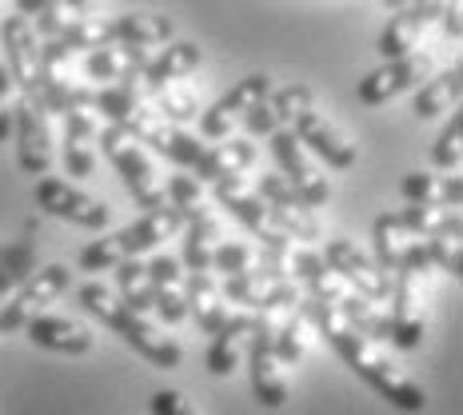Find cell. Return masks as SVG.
Returning a JSON list of instances; mask_svg holds the SVG:
<instances>
[{"label": "cell", "mask_w": 463, "mask_h": 415, "mask_svg": "<svg viewBox=\"0 0 463 415\" xmlns=\"http://www.w3.org/2000/svg\"><path fill=\"white\" fill-rule=\"evenodd\" d=\"M300 312H304V320L324 335V344L332 347V352L340 355L360 380H368L392 408H400V411H423L428 408V395H423L420 383L411 380V375L403 372L380 344L368 340L364 332H355L335 307H327L320 300H304Z\"/></svg>", "instance_id": "1"}, {"label": "cell", "mask_w": 463, "mask_h": 415, "mask_svg": "<svg viewBox=\"0 0 463 415\" xmlns=\"http://www.w3.org/2000/svg\"><path fill=\"white\" fill-rule=\"evenodd\" d=\"M184 228V216L176 208H160V212H144L137 224L112 231V236H100L96 244H89L80 252V268L84 272H109V268H120L128 259H140L144 252H156L164 240H172Z\"/></svg>", "instance_id": "2"}, {"label": "cell", "mask_w": 463, "mask_h": 415, "mask_svg": "<svg viewBox=\"0 0 463 415\" xmlns=\"http://www.w3.org/2000/svg\"><path fill=\"white\" fill-rule=\"evenodd\" d=\"M428 276H431V259L428 248H416L408 259L400 264V272L392 276V300H388V324L392 335L388 340L403 352L423 344V304H428Z\"/></svg>", "instance_id": "3"}, {"label": "cell", "mask_w": 463, "mask_h": 415, "mask_svg": "<svg viewBox=\"0 0 463 415\" xmlns=\"http://www.w3.org/2000/svg\"><path fill=\"white\" fill-rule=\"evenodd\" d=\"M96 144H100V152L109 156L112 168L120 172V180H124V188H128V196L137 200L144 212L168 208V196H164V180H160L156 164L148 160V152H144L140 144L128 137V132L116 128V124H104L100 137H96Z\"/></svg>", "instance_id": "4"}, {"label": "cell", "mask_w": 463, "mask_h": 415, "mask_svg": "<svg viewBox=\"0 0 463 415\" xmlns=\"http://www.w3.org/2000/svg\"><path fill=\"white\" fill-rule=\"evenodd\" d=\"M72 284V272L64 264H48V268H36L33 276L8 296V304L0 307V332L13 335V332H24L36 316L44 312L48 304H56Z\"/></svg>", "instance_id": "5"}, {"label": "cell", "mask_w": 463, "mask_h": 415, "mask_svg": "<svg viewBox=\"0 0 463 415\" xmlns=\"http://www.w3.org/2000/svg\"><path fill=\"white\" fill-rule=\"evenodd\" d=\"M272 312H260L248 335V380H252V395L260 408L276 411L288 403V375L284 363L276 360V344H272Z\"/></svg>", "instance_id": "6"}, {"label": "cell", "mask_w": 463, "mask_h": 415, "mask_svg": "<svg viewBox=\"0 0 463 415\" xmlns=\"http://www.w3.org/2000/svg\"><path fill=\"white\" fill-rule=\"evenodd\" d=\"M216 200H220V208H228L232 216L240 220V224L252 231V236L268 248V252H288V248H292V236H288V231L276 224L272 208L260 200L256 184H248L244 176L220 180V184H216Z\"/></svg>", "instance_id": "7"}, {"label": "cell", "mask_w": 463, "mask_h": 415, "mask_svg": "<svg viewBox=\"0 0 463 415\" xmlns=\"http://www.w3.org/2000/svg\"><path fill=\"white\" fill-rule=\"evenodd\" d=\"M431 72H436V56L431 52H411L403 61H388L355 84V100L364 108H380V104H388L403 92H420L431 80Z\"/></svg>", "instance_id": "8"}, {"label": "cell", "mask_w": 463, "mask_h": 415, "mask_svg": "<svg viewBox=\"0 0 463 415\" xmlns=\"http://www.w3.org/2000/svg\"><path fill=\"white\" fill-rule=\"evenodd\" d=\"M272 156L279 164V176L288 180V188H292L307 208L327 204V196H332V184H327V176L320 172V164L312 160V152H307L304 144L296 140L292 128L272 132Z\"/></svg>", "instance_id": "9"}, {"label": "cell", "mask_w": 463, "mask_h": 415, "mask_svg": "<svg viewBox=\"0 0 463 415\" xmlns=\"http://www.w3.org/2000/svg\"><path fill=\"white\" fill-rule=\"evenodd\" d=\"M104 324H109L124 344H132V352H140L148 363H156V368H180V360H184V347L172 340V335H164V327L152 320V316H137L124 304H116L112 312L104 316Z\"/></svg>", "instance_id": "10"}, {"label": "cell", "mask_w": 463, "mask_h": 415, "mask_svg": "<svg viewBox=\"0 0 463 415\" xmlns=\"http://www.w3.org/2000/svg\"><path fill=\"white\" fill-rule=\"evenodd\" d=\"M320 256H324V264L332 268V272L340 276L347 288H355V292L364 296V300L388 307V300H392V276L380 272V268H375V259L364 256L352 240H327Z\"/></svg>", "instance_id": "11"}, {"label": "cell", "mask_w": 463, "mask_h": 415, "mask_svg": "<svg viewBox=\"0 0 463 415\" xmlns=\"http://www.w3.org/2000/svg\"><path fill=\"white\" fill-rule=\"evenodd\" d=\"M16 156L28 176H48L52 168V112L44 96H21L16 112Z\"/></svg>", "instance_id": "12"}, {"label": "cell", "mask_w": 463, "mask_h": 415, "mask_svg": "<svg viewBox=\"0 0 463 415\" xmlns=\"http://www.w3.org/2000/svg\"><path fill=\"white\" fill-rule=\"evenodd\" d=\"M36 208H44L56 220H69L76 228H92V231L109 228V220H112L104 200H96L89 192L72 188L69 180H56V176L36 180Z\"/></svg>", "instance_id": "13"}, {"label": "cell", "mask_w": 463, "mask_h": 415, "mask_svg": "<svg viewBox=\"0 0 463 415\" xmlns=\"http://www.w3.org/2000/svg\"><path fill=\"white\" fill-rule=\"evenodd\" d=\"M0 44H5V69L13 76L21 96H41V44L24 16H8L0 24Z\"/></svg>", "instance_id": "14"}, {"label": "cell", "mask_w": 463, "mask_h": 415, "mask_svg": "<svg viewBox=\"0 0 463 415\" xmlns=\"http://www.w3.org/2000/svg\"><path fill=\"white\" fill-rule=\"evenodd\" d=\"M260 200H264L268 208H272V216H276V224L292 236V244H316V240H324V228H320V220L312 216V208L304 204L300 196H296L292 188H288V180L284 176H260Z\"/></svg>", "instance_id": "15"}, {"label": "cell", "mask_w": 463, "mask_h": 415, "mask_svg": "<svg viewBox=\"0 0 463 415\" xmlns=\"http://www.w3.org/2000/svg\"><path fill=\"white\" fill-rule=\"evenodd\" d=\"M268 96H272V76H264V72L244 76V80H236V84H232V89L204 112V120H200V132H204L208 140H228L232 120H236V116H248L260 100H268Z\"/></svg>", "instance_id": "16"}, {"label": "cell", "mask_w": 463, "mask_h": 415, "mask_svg": "<svg viewBox=\"0 0 463 415\" xmlns=\"http://www.w3.org/2000/svg\"><path fill=\"white\" fill-rule=\"evenodd\" d=\"M292 132H296V140H300L307 152L324 156V164H332L335 172L355 168V144L347 140V132L332 120V116H324L320 108L304 112L300 120L292 124Z\"/></svg>", "instance_id": "17"}, {"label": "cell", "mask_w": 463, "mask_h": 415, "mask_svg": "<svg viewBox=\"0 0 463 415\" xmlns=\"http://www.w3.org/2000/svg\"><path fill=\"white\" fill-rule=\"evenodd\" d=\"M312 108H316L312 89H307V84H288V89L268 96V100H260L256 108L244 116V124H248L252 137H272V132H279V128H292V124Z\"/></svg>", "instance_id": "18"}, {"label": "cell", "mask_w": 463, "mask_h": 415, "mask_svg": "<svg viewBox=\"0 0 463 415\" xmlns=\"http://www.w3.org/2000/svg\"><path fill=\"white\" fill-rule=\"evenodd\" d=\"M224 300L240 304L244 312H272V307H300L304 296H300V288H296V279L244 276V279H228Z\"/></svg>", "instance_id": "19"}, {"label": "cell", "mask_w": 463, "mask_h": 415, "mask_svg": "<svg viewBox=\"0 0 463 415\" xmlns=\"http://www.w3.org/2000/svg\"><path fill=\"white\" fill-rule=\"evenodd\" d=\"M443 16V5H408L403 13H395L388 28L380 33V56L383 64L388 61H403V56L416 52L420 36L431 28V21Z\"/></svg>", "instance_id": "20"}, {"label": "cell", "mask_w": 463, "mask_h": 415, "mask_svg": "<svg viewBox=\"0 0 463 415\" xmlns=\"http://www.w3.org/2000/svg\"><path fill=\"white\" fill-rule=\"evenodd\" d=\"M148 284H152V312L164 324H180L188 316V300H184V268L172 256H152L148 259Z\"/></svg>", "instance_id": "21"}, {"label": "cell", "mask_w": 463, "mask_h": 415, "mask_svg": "<svg viewBox=\"0 0 463 415\" xmlns=\"http://www.w3.org/2000/svg\"><path fill=\"white\" fill-rule=\"evenodd\" d=\"M24 332L36 347H44V352H61V355H89L92 344H96L92 327L80 324V320H69V316H36Z\"/></svg>", "instance_id": "22"}, {"label": "cell", "mask_w": 463, "mask_h": 415, "mask_svg": "<svg viewBox=\"0 0 463 415\" xmlns=\"http://www.w3.org/2000/svg\"><path fill=\"white\" fill-rule=\"evenodd\" d=\"M252 324H256V312H244V307H236V312L224 316V324L212 332V347H208V372L212 375L236 372L248 335H252Z\"/></svg>", "instance_id": "23"}, {"label": "cell", "mask_w": 463, "mask_h": 415, "mask_svg": "<svg viewBox=\"0 0 463 415\" xmlns=\"http://www.w3.org/2000/svg\"><path fill=\"white\" fill-rule=\"evenodd\" d=\"M372 240H375V268L388 272V276L400 272L403 259L423 244L416 231L400 220V212H383V216L375 220V228H372Z\"/></svg>", "instance_id": "24"}, {"label": "cell", "mask_w": 463, "mask_h": 415, "mask_svg": "<svg viewBox=\"0 0 463 415\" xmlns=\"http://www.w3.org/2000/svg\"><path fill=\"white\" fill-rule=\"evenodd\" d=\"M36 240H41V228H36V220H28L21 236L0 252V307H5L8 296L36 272Z\"/></svg>", "instance_id": "25"}, {"label": "cell", "mask_w": 463, "mask_h": 415, "mask_svg": "<svg viewBox=\"0 0 463 415\" xmlns=\"http://www.w3.org/2000/svg\"><path fill=\"white\" fill-rule=\"evenodd\" d=\"M256 164V144H248V140H220V144H208L204 148V156H200L196 164V180L200 184H220V180H232V176H240L244 168H252Z\"/></svg>", "instance_id": "26"}, {"label": "cell", "mask_w": 463, "mask_h": 415, "mask_svg": "<svg viewBox=\"0 0 463 415\" xmlns=\"http://www.w3.org/2000/svg\"><path fill=\"white\" fill-rule=\"evenodd\" d=\"M204 61V48L192 44V41H180V44H164L156 56H148V64H144V92H156L160 84H172L180 80V76L196 72V64Z\"/></svg>", "instance_id": "27"}, {"label": "cell", "mask_w": 463, "mask_h": 415, "mask_svg": "<svg viewBox=\"0 0 463 415\" xmlns=\"http://www.w3.org/2000/svg\"><path fill=\"white\" fill-rule=\"evenodd\" d=\"M403 200L420 208H459L463 204V180L459 176H436V172H408L403 176Z\"/></svg>", "instance_id": "28"}, {"label": "cell", "mask_w": 463, "mask_h": 415, "mask_svg": "<svg viewBox=\"0 0 463 415\" xmlns=\"http://www.w3.org/2000/svg\"><path fill=\"white\" fill-rule=\"evenodd\" d=\"M184 300H188V312L196 316V324L212 335L228 316V300H224V288L212 272H188L184 279Z\"/></svg>", "instance_id": "29"}, {"label": "cell", "mask_w": 463, "mask_h": 415, "mask_svg": "<svg viewBox=\"0 0 463 415\" xmlns=\"http://www.w3.org/2000/svg\"><path fill=\"white\" fill-rule=\"evenodd\" d=\"M224 240V224H220L216 208H200L188 220L184 231V268L188 272H212V252Z\"/></svg>", "instance_id": "30"}, {"label": "cell", "mask_w": 463, "mask_h": 415, "mask_svg": "<svg viewBox=\"0 0 463 415\" xmlns=\"http://www.w3.org/2000/svg\"><path fill=\"white\" fill-rule=\"evenodd\" d=\"M16 13H21L24 21L36 16V28H41L48 41H61L72 24L89 21V16H100L92 5H64V0H21Z\"/></svg>", "instance_id": "31"}, {"label": "cell", "mask_w": 463, "mask_h": 415, "mask_svg": "<svg viewBox=\"0 0 463 415\" xmlns=\"http://www.w3.org/2000/svg\"><path fill=\"white\" fill-rule=\"evenodd\" d=\"M459 96H463V69H456L431 76L428 84L416 92V104H411V112H416V120H436L443 112H456L459 108Z\"/></svg>", "instance_id": "32"}, {"label": "cell", "mask_w": 463, "mask_h": 415, "mask_svg": "<svg viewBox=\"0 0 463 415\" xmlns=\"http://www.w3.org/2000/svg\"><path fill=\"white\" fill-rule=\"evenodd\" d=\"M112 33H116V44L148 52V48L172 41V21L152 13H124V16H112Z\"/></svg>", "instance_id": "33"}, {"label": "cell", "mask_w": 463, "mask_h": 415, "mask_svg": "<svg viewBox=\"0 0 463 415\" xmlns=\"http://www.w3.org/2000/svg\"><path fill=\"white\" fill-rule=\"evenodd\" d=\"M304 304V300H300ZM272 344H276V360L284 363H296L304 360L307 352V320L300 307H272Z\"/></svg>", "instance_id": "34"}, {"label": "cell", "mask_w": 463, "mask_h": 415, "mask_svg": "<svg viewBox=\"0 0 463 415\" xmlns=\"http://www.w3.org/2000/svg\"><path fill=\"white\" fill-rule=\"evenodd\" d=\"M400 220L416 231L420 240H439V236L463 240V220H459L456 208H420V204H408L400 212Z\"/></svg>", "instance_id": "35"}, {"label": "cell", "mask_w": 463, "mask_h": 415, "mask_svg": "<svg viewBox=\"0 0 463 415\" xmlns=\"http://www.w3.org/2000/svg\"><path fill=\"white\" fill-rule=\"evenodd\" d=\"M116 288H120V304L137 316H152V284H148V264L128 259L116 268Z\"/></svg>", "instance_id": "36"}, {"label": "cell", "mask_w": 463, "mask_h": 415, "mask_svg": "<svg viewBox=\"0 0 463 415\" xmlns=\"http://www.w3.org/2000/svg\"><path fill=\"white\" fill-rule=\"evenodd\" d=\"M148 100H152V108H156V112H160L168 124H176V128H180V124H188V120H196V112H200L196 96H192V92H188L180 80L160 84V89L152 92Z\"/></svg>", "instance_id": "37"}, {"label": "cell", "mask_w": 463, "mask_h": 415, "mask_svg": "<svg viewBox=\"0 0 463 415\" xmlns=\"http://www.w3.org/2000/svg\"><path fill=\"white\" fill-rule=\"evenodd\" d=\"M212 272H220L224 279L256 276V248L244 240H220L216 252H212Z\"/></svg>", "instance_id": "38"}, {"label": "cell", "mask_w": 463, "mask_h": 415, "mask_svg": "<svg viewBox=\"0 0 463 415\" xmlns=\"http://www.w3.org/2000/svg\"><path fill=\"white\" fill-rule=\"evenodd\" d=\"M56 44H64L69 52H72V48H84V52H100V48H112V44H116V33H112V21H104V16H89V21L72 24Z\"/></svg>", "instance_id": "39"}, {"label": "cell", "mask_w": 463, "mask_h": 415, "mask_svg": "<svg viewBox=\"0 0 463 415\" xmlns=\"http://www.w3.org/2000/svg\"><path fill=\"white\" fill-rule=\"evenodd\" d=\"M164 196H168V208H176L180 216H184V224L204 208V188H200V180L188 176V172L172 176L168 184H164Z\"/></svg>", "instance_id": "40"}, {"label": "cell", "mask_w": 463, "mask_h": 415, "mask_svg": "<svg viewBox=\"0 0 463 415\" xmlns=\"http://www.w3.org/2000/svg\"><path fill=\"white\" fill-rule=\"evenodd\" d=\"M431 156H436V164L448 172V176H459V164H463V116L459 112H451V120L443 124Z\"/></svg>", "instance_id": "41"}, {"label": "cell", "mask_w": 463, "mask_h": 415, "mask_svg": "<svg viewBox=\"0 0 463 415\" xmlns=\"http://www.w3.org/2000/svg\"><path fill=\"white\" fill-rule=\"evenodd\" d=\"M423 248H428L431 268L448 272L451 279H463V240H456V236H439V240H423Z\"/></svg>", "instance_id": "42"}, {"label": "cell", "mask_w": 463, "mask_h": 415, "mask_svg": "<svg viewBox=\"0 0 463 415\" xmlns=\"http://www.w3.org/2000/svg\"><path fill=\"white\" fill-rule=\"evenodd\" d=\"M16 112H21V92H16L8 69L0 64V144L16 132Z\"/></svg>", "instance_id": "43"}, {"label": "cell", "mask_w": 463, "mask_h": 415, "mask_svg": "<svg viewBox=\"0 0 463 415\" xmlns=\"http://www.w3.org/2000/svg\"><path fill=\"white\" fill-rule=\"evenodd\" d=\"M64 168H69V176H92L96 172V152L89 140L72 137V132H64Z\"/></svg>", "instance_id": "44"}, {"label": "cell", "mask_w": 463, "mask_h": 415, "mask_svg": "<svg viewBox=\"0 0 463 415\" xmlns=\"http://www.w3.org/2000/svg\"><path fill=\"white\" fill-rule=\"evenodd\" d=\"M152 415H204V411L192 408V403L184 400V391L164 388V391L152 395Z\"/></svg>", "instance_id": "45"}, {"label": "cell", "mask_w": 463, "mask_h": 415, "mask_svg": "<svg viewBox=\"0 0 463 415\" xmlns=\"http://www.w3.org/2000/svg\"><path fill=\"white\" fill-rule=\"evenodd\" d=\"M443 28H448V36H463V24H459V5H451V8H443Z\"/></svg>", "instance_id": "46"}]
</instances>
